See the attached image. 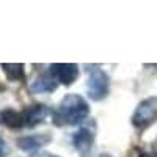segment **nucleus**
Masks as SVG:
<instances>
[{
	"instance_id": "9d476101",
	"label": "nucleus",
	"mask_w": 157,
	"mask_h": 157,
	"mask_svg": "<svg viewBox=\"0 0 157 157\" xmlns=\"http://www.w3.org/2000/svg\"><path fill=\"white\" fill-rule=\"evenodd\" d=\"M2 68H3V72H5L6 78L11 80V82L22 80V78L25 77V66L22 63H3Z\"/></svg>"
},
{
	"instance_id": "f257e3e1",
	"label": "nucleus",
	"mask_w": 157,
	"mask_h": 157,
	"mask_svg": "<svg viewBox=\"0 0 157 157\" xmlns=\"http://www.w3.org/2000/svg\"><path fill=\"white\" fill-rule=\"evenodd\" d=\"M90 113L88 102L80 94H66L55 112H52L54 126H75L85 121Z\"/></svg>"
},
{
	"instance_id": "0eeeda50",
	"label": "nucleus",
	"mask_w": 157,
	"mask_h": 157,
	"mask_svg": "<svg viewBox=\"0 0 157 157\" xmlns=\"http://www.w3.org/2000/svg\"><path fill=\"white\" fill-rule=\"evenodd\" d=\"M58 86V80L52 75V72H43L39 74L30 85V90L33 93H54Z\"/></svg>"
},
{
	"instance_id": "1a4fd4ad",
	"label": "nucleus",
	"mask_w": 157,
	"mask_h": 157,
	"mask_svg": "<svg viewBox=\"0 0 157 157\" xmlns=\"http://www.w3.org/2000/svg\"><path fill=\"white\" fill-rule=\"evenodd\" d=\"M0 124H5L10 129H21L22 126H25L24 113L13 109L0 112Z\"/></svg>"
},
{
	"instance_id": "4468645a",
	"label": "nucleus",
	"mask_w": 157,
	"mask_h": 157,
	"mask_svg": "<svg viewBox=\"0 0 157 157\" xmlns=\"http://www.w3.org/2000/svg\"><path fill=\"white\" fill-rule=\"evenodd\" d=\"M152 148H154V154L157 155V140L154 141V146H152Z\"/></svg>"
},
{
	"instance_id": "423d86ee",
	"label": "nucleus",
	"mask_w": 157,
	"mask_h": 157,
	"mask_svg": "<svg viewBox=\"0 0 157 157\" xmlns=\"http://www.w3.org/2000/svg\"><path fill=\"white\" fill-rule=\"evenodd\" d=\"M22 113L25 118V126L35 127L38 124H41L50 115V109L47 105H43V104H33V105H29Z\"/></svg>"
},
{
	"instance_id": "2eb2a0df",
	"label": "nucleus",
	"mask_w": 157,
	"mask_h": 157,
	"mask_svg": "<svg viewBox=\"0 0 157 157\" xmlns=\"http://www.w3.org/2000/svg\"><path fill=\"white\" fill-rule=\"evenodd\" d=\"M101 157H112V155H107V154H102Z\"/></svg>"
},
{
	"instance_id": "f03ea898",
	"label": "nucleus",
	"mask_w": 157,
	"mask_h": 157,
	"mask_svg": "<svg viewBox=\"0 0 157 157\" xmlns=\"http://www.w3.org/2000/svg\"><path fill=\"white\" fill-rule=\"evenodd\" d=\"M155 120H157V96L143 99L137 105L132 118H130L132 126L138 130L149 127Z\"/></svg>"
},
{
	"instance_id": "7ed1b4c3",
	"label": "nucleus",
	"mask_w": 157,
	"mask_h": 157,
	"mask_svg": "<svg viewBox=\"0 0 157 157\" xmlns=\"http://www.w3.org/2000/svg\"><path fill=\"white\" fill-rule=\"evenodd\" d=\"M110 91V77L102 69H96L90 74L86 80V94L91 101H102L109 96Z\"/></svg>"
},
{
	"instance_id": "20e7f679",
	"label": "nucleus",
	"mask_w": 157,
	"mask_h": 157,
	"mask_svg": "<svg viewBox=\"0 0 157 157\" xmlns=\"http://www.w3.org/2000/svg\"><path fill=\"white\" fill-rule=\"evenodd\" d=\"M96 132L91 126H82L77 130L72 137V145L74 148L78 151L82 157H86L91 152V148H93V141H94Z\"/></svg>"
},
{
	"instance_id": "9b49d317",
	"label": "nucleus",
	"mask_w": 157,
	"mask_h": 157,
	"mask_svg": "<svg viewBox=\"0 0 157 157\" xmlns=\"http://www.w3.org/2000/svg\"><path fill=\"white\" fill-rule=\"evenodd\" d=\"M30 157H60V155L50 154V152H47V151H41V152H35V154H32Z\"/></svg>"
},
{
	"instance_id": "6e6552de",
	"label": "nucleus",
	"mask_w": 157,
	"mask_h": 157,
	"mask_svg": "<svg viewBox=\"0 0 157 157\" xmlns=\"http://www.w3.org/2000/svg\"><path fill=\"white\" fill-rule=\"evenodd\" d=\"M47 141H50V137H39V135H27V137H21L17 140V148L25 151V152H33L39 149L43 145H46Z\"/></svg>"
},
{
	"instance_id": "39448f33",
	"label": "nucleus",
	"mask_w": 157,
	"mask_h": 157,
	"mask_svg": "<svg viewBox=\"0 0 157 157\" xmlns=\"http://www.w3.org/2000/svg\"><path fill=\"white\" fill-rule=\"evenodd\" d=\"M49 71L63 85H72L78 77V66L74 63H54L49 66Z\"/></svg>"
},
{
	"instance_id": "f8f14e48",
	"label": "nucleus",
	"mask_w": 157,
	"mask_h": 157,
	"mask_svg": "<svg viewBox=\"0 0 157 157\" xmlns=\"http://www.w3.org/2000/svg\"><path fill=\"white\" fill-rule=\"evenodd\" d=\"M5 152H6V145H5V141L0 138V157H3Z\"/></svg>"
},
{
	"instance_id": "ddd939ff",
	"label": "nucleus",
	"mask_w": 157,
	"mask_h": 157,
	"mask_svg": "<svg viewBox=\"0 0 157 157\" xmlns=\"http://www.w3.org/2000/svg\"><path fill=\"white\" fill-rule=\"evenodd\" d=\"M138 157H157V155H155L154 152H141Z\"/></svg>"
}]
</instances>
